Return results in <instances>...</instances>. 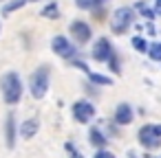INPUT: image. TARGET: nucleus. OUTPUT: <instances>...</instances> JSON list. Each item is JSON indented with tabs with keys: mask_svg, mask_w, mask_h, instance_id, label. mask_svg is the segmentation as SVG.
Returning <instances> with one entry per match:
<instances>
[{
	"mask_svg": "<svg viewBox=\"0 0 161 158\" xmlns=\"http://www.w3.org/2000/svg\"><path fill=\"white\" fill-rule=\"evenodd\" d=\"M0 90H3V97L9 105L18 103L20 97H22V84H20V77L18 73H7L3 79H0Z\"/></svg>",
	"mask_w": 161,
	"mask_h": 158,
	"instance_id": "nucleus-1",
	"label": "nucleus"
},
{
	"mask_svg": "<svg viewBox=\"0 0 161 158\" xmlns=\"http://www.w3.org/2000/svg\"><path fill=\"white\" fill-rule=\"evenodd\" d=\"M49 77H51L49 66H40V68L31 75V79H29V90H31V97H33V99H42V97L47 94V90H49Z\"/></svg>",
	"mask_w": 161,
	"mask_h": 158,
	"instance_id": "nucleus-2",
	"label": "nucleus"
},
{
	"mask_svg": "<svg viewBox=\"0 0 161 158\" xmlns=\"http://www.w3.org/2000/svg\"><path fill=\"white\" fill-rule=\"evenodd\" d=\"M132 20H135L132 9H128V7H119V9H115V13H113L110 27H113L115 33H124V31L132 24Z\"/></svg>",
	"mask_w": 161,
	"mask_h": 158,
	"instance_id": "nucleus-3",
	"label": "nucleus"
},
{
	"mask_svg": "<svg viewBox=\"0 0 161 158\" xmlns=\"http://www.w3.org/2000/svg\"><path fill=\"white\" fill-rule=\"evenodd\" d=\"M139 143L148 149H154L161 145V125H146L139 132Z\"/></svg>",
	"mask_w": 161,
	"mask_h": 158,
	"instance_id": "nucleus-4",
	"label": "nucleus"
},
{
	"mask_svg": "<svg viewBox=\"0 0 161 158\" xmlns=\"http://www.w3.org/2000/svg\"><path fill=\"white\" fill-rule=\"evenodd\" d=\"M73 116H75L80 123H88V121L95 116L93 103H88V101H77V103L73 105Z\"/></svg>",
	"mask_w": 161,
	"mask_h": 158,
	"instance_id": "nucleus-5",
	"label": "nucleus"
},
{
	"mask_svg": "<svg viewBox=\"0 0 161 158\" xmlns=\"http://www.w3.org/2000/svg\"><path fill=\"white\" fill-rule=\"evenodd\" d=\"M93 57H95L97 62H108V59L113 57V48H110V42H108L106 38H102V40L95 42V46H93Z\"/></svg>",
	"mask_w": 161,
	"mask_h": 158,
	"instance_id": "nucleus-6",
	"label": "nucleus"
},
{
	"mask_svg": "<svg viewBox=\"0 0 161 158\" xmlns=\"http://www.w3.org/2000/svg\"><path fill=\"white\" fill-rule=\"evenodd\" d=\"M51 46H53V53H58L60 57H71V55L75 53L73 46H71V42H69L64 35H55L53 42H51Z\"/></svg>",
	"mask_w": 161,
	"mask_h": 158,
	"instance_id": "nucleus-7",
	"label": "nucleus"
},
{
	"mask_svg": "<svg viewBox=\"0 0 161 158\" xmlns=\"http://www.w3.org/2000/svg\"><path fill=\"white\" fill-rule=\"evenodd\" d=\"M71 33L75 35L77 42H88L91 40V27L86 22H82V20H77V22L71 24Z\"/></svg>",
	"mask_w": 161,
	"mask_h": 158,
	"instance_id": "nucleus-8",
	"label": "nucleus"
},
{
	"mask_svg": "<svg viewBox=\"0 0 161 158\" xmlns=\"http://www.w3.org/2000/svg\"><path fill=\"white\" fill-rule=\"evenodd\" d=\"M115 121H117L119 125L132 123V108H130L128 103H119L117 110H115Z\"/></svg>",
	"mask_w": 161,
	"mask_h": 158,
	"instance_id": "nucleus-9",
	"label": "nucleus"
},
{
	"mask_svg": "<svg viewBox=\"0 0 161 158\" xmlns=\"http://www.w3.org/2000/svg\"><path fill=\"white\" fill-rule=\"evenodd\" d=\"M38 130H40L38 119H29V121H25V123H22L20 134H22V138H31V136H36V132H38Z\"/></svg>",
	"mask_w": 161,
	"mask_h": 158,
	"instance_id": "nucleus-10",
	"label": "nucleus"
},
{
	"mask_svg": "<svg viewBox=\"0 0 161 158\" xmlns=\"http://www.w3.org/2000/svg\"><path fill=\"white\" fill-rule=\"evenodd\" d=\"M14 127H16V123H14V116L9 114V119H7V145H9V147H14V143H16Z\"/></svg>",
	"mask_w": 161,
	"mask_h": 158,
	"instance_id": "nucleus-11",
	"label": "nucleus"
},
{
	"mask_svg": "<svg viewBox=\"0 0 161 158\" xmlns=\"http://www.w3.org/2000/svg\"><path fill=\"white\" fill-rule=\"evenodd\" d=\"M88 79L95 81V84H99V86H110L113 84L110 77H104V75H97V73H88Z\"/></svg>",
	"mask_w": 161,
	"mask_h": 158,
	"instance_id": "nucleus-12",
	"label": "nucleus"
},
{
	"mask_svg": "<svg viewBox=\"0 0 161 158\" xmlns=\"http://www.w3.org/2000/svg\"><path fill=\"white\" fill-rule=\"evenodd\" d=\"M91 143H93V145H97V147H102V145H106V138L102 136V132H99V130H91Z\"/></svg>",
	"mask_w": 161,
	"mask_h": 158,
	"instance_id": "nucleus-13",
	"label": "nucleus"
},
{
	"mask_svg": "<svg viewBox=\"0 0 161 158\" xmlns=\"http://www.w3.org/2000/svg\"><path fill=\"white\" fill-rule=\"evenodd\" d=\"M132 46H135L139 53H146V51H148V44H146V40H141V38H132Z\"/></svg>",
	"mask_w": 161,
	"mask_h": 158,
	"instance_id": "nucleus-14",
	"label": "nucleus"
},
{
	"mask_svg": "<svg viewBox=\"0 0 161 158\" xmlns=\"http://www.w3.org/2000/svg\"><path fill=\"white\" fill-rule=\"evenodd\" d=\"M148 51H150V57H152V59L161 62V44H152Z\"/></svg>",
	"mask_w": 161,
	"mask_h": 158,
	"instance_id": "nucleus-15",
	"label": "nucleus"
},
{
	"mask_svg": "<svg viewBox=\"0 0 161 158\" xmlns=\"http://www.w3.org/2000/svg\"><path fill=\"white\" fill-rule=\"evenodd\" d=\"M66 151H69V158H84V156L77 151V147H75L73 143H66Z\"/></svg>",
	"mask_w": 161,
	"mask_h": 158,
	"instance_id": "nucleus-16",
	"label": "nucleus"
},
{
	"mask_svg": "<svg viewBox=\"0 0 161 158\" xmlns=\"http://www.w3.org/2000/svg\"><path fill=\"white\" fill-rule=\"evenodd\" d=\"M42 16H53V18H55V16H58V7H55V5H49V7L42 11Z\"/></svg>",
	"mask_w": 161,
	"mask_h": 158,
	"instance_id": "nucleus-17",
	"label": "nucleus"
},
{
	"mask_svg": "<svg viewBox=\"0 0 161 158\" xmlns=\"http://www.w3.org/2000/svg\"><path fill=\"white\" fill-rule=\"evenodd\" d=\"M22 5H25V0H18V3H14V5H9V7H7L5 11L9 13V11H14V9H18V7H22Z\"/></svg>",
	"mask_w": 161,
	"mask_h": 158,
	"instance_id": "nucleus-18",
	"label": "nucleus"
},
{
	"mask_svg": "<svg viewBox=\"0 0 161 158\" xmlns=\"http://www.w3.org/2000/svg\"><path fill=\"white\" fill-rule=\"evenodd\" d=\"M95 158H115V156H113L110 151H104V149H102V151H97V154H95Z\"/></svg>",
	"mask_w": 161,
	"mask_h": 158,
	"instance_id": "nucleus-19",
	"label": "nucleus"
},
{
	"mask_svg": "<svg viewBox=\"0 0 161 158\" xmlns=\"http://www.w3.org/2000/svg\"><path fill=\"white\" fill-rule=\"evenodd\" d=\"M157 9H159V11H161V0H157Z\"/></svg>",
	"mask_w": 161,
	"mask_h": 158,
	"instance_id": "nucleus-20",
	"label": "nucleus"
},
{
	"mask_svg": "<svg viewBox=\"0 0 161 158\" xmlns=\"http://www.w3.org/2000/svg\"><path fill=\"white\" fill-rule=\"evenodd\" d=\"M128 158H137V156H135V154H130V156H128Z\"/></svg>",
	"mask_w": 161,
	"mask_h": 158,
	"instance_id": "nucleus-21",
	"label": "nucleus"
}]
</instances>
